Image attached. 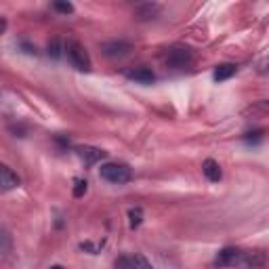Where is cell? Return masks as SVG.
Wrapping results in <instances>:
<instances>
[{"instance_id":"obj_1","label":"cell","mask_w":269,"mask_h":269,"mask_svg":"<svg viewBox=\"0 0 269 269\" xmlns=\"http://www.w3.org/2000/svg\"><path fill=\"white\" fill-rule=\"evenodd\" d=\"M99 175H101L103 181L114 183V185H124V183L131 181V168L126 164H118V162H108L99 168Z\"/></svg>"},{"instance_id":"obj_2","label":"cell","mask_w":269,"mask_h":269,"mask_svg":"<svg viewBox=\"0 0 269 269\" xmlns=\"http://www.w3.org/2000/svg\"><path fill=\"white\" fill-rule=\"evenodd\" d=\"M66 55H67V61L72 63L76 69H80V72H89L90 69V57H89L87 48H84L78 40H67Z\"/></svg>"},{"instance_id":"obj_3","label":"cell","mask_w":269,"mask_h":269,"mask_svg":"<svg viewBox=\"0 0 269 269\" xmlns=\"http://www.w3.org/2000/svg\"><path fill=\"white\" fill-rule=\"evenodd\" d=\"M166 66L168 67H173V69H185L192 66V61H194V53L189 51L187 46H175L168 51L166 55Z\"/></svg>"},{"instance_id":"obj_4","label":"cell","mask_w":269,"mask_h":269,"mask_svg":"<svg viewBox=\"0 0 269 269\" xmlns=\"http://www.w3.org/2000/svg\"><path fill=\"white\" fill-rule=\"evenodd\" d=\"M242 252L240 248H233V246H227V248L219 250L215 265L217 267H240L242 265Z\"/></svg>"},{"instance_id":"obj_5","label":"cell","mask_w":269,"mask_h":269,"mask_svg":"<svg viewBox=\"0 0 269 269\" xmlns=\"http://www.w3.org/2000/svg\"><path fill=\"white\" fill-rule=\"evenodd\" d=\"M131 45L124 40H110V42H103L101 45V51L105 57H124V55L131 53Z\"/></svg>"},{"instance_id":"obj_6","label":"cell","mask_w":269,"mask_h":269,"mask_svg":"<svg viewBox=\"0 0 269 269\" xmlns=\"http://www.w3.org/2000/svg\"><path fill=\"white\" fill-rule=\"evenodd\" d=\"M78 156H80V160H82L87 166H93V164H97L99 160L105 158V152L99 150V147L82 145V147H78Z\"/></svg>"},{"instance_id":"obj_7","label":"cell","mask_w":269,"mask_h":269,"mask_svg":"<svg viewBox=\"0 0 269 269\" xmlns=\"http://www.w3.org/2000/svg\"><path fill=\"white\" fill-rule=\"evenodd\" d=\"M244 118L248 120H259V118H267L269 116V101L261 99V101H254L252 105H248L244 112H242Z\"/></svg>"},{"instance_id":"obj_8","label":"cell","mask_w":269,"mask_h":269,"mask_svg":"<svg viewBox=\"0 0 269 269\" xmlns=\"http://www.w3.org/2000/svg\"><path fill=\"white\" fill-rule=\"evenodd\" d=\"M126 78H131L134 82H141V84H152L156 80V74L150 67H134L126 72Z\"/></svg>"},{"instance_id":"obj_9","label":"cell","mask_w":269,"mask_h":269,"mask_svg":"<svg viewBox=\"0 0 269 269\" xmlns=\"http://www.w3.org/2000/svg\"><path fill=\"white\" fill-rule=\"evenodd\" d=\"M17 185H19V177L13 173L9 166L0 168V187H2V192H11V189H15Z\"/></svg>"},{"instance_id":"obj_10","label":"cell","mask_w":269,"mask_h":269,"mask_svg":"<svg viewBox=\"0 0 269 269\" xmlns=\"http://www.w3.org/2000/svg\"><path fill=\"white\" fill-rule=\"evenodd\" d=\"M120 267L122 269H152L150 261L141 254H131V257H124L120 259Z\"/></svg>"},{"instance_id":"obj_11","label":"cell","mask_w":269,"mask_h":269,"mask_svg":"<svg viewBox=\"0 0 269 269\" xmlns=\"http://www.w3.org/2000/svg\"><path fill=\"white\" fill-rule=\"evenodd\" d=\"M202 173H204V177H206L208 181H212V183L221 181V177H223L221 166H219L215 160H204V164H202Z\"/></svg>"},{"instance_id":"obj_12","label":"cell","mask_w":269,"mask_h":269,"mask_svg":"<svg viewBox=\"0 0 269 269\" xmlns=\"http://www.w3.org/2000/svg\"><path fill=\"white\" fill-rule=\"evenodd\" d=\"M160 11V6L156 4V2H141L134 6V15H137L141 21H145V19H152L156 13Z\"/></svg>"},{"instance_id":"obj_13","label":"cell","mask_w":269,"mask_h":269,"mask_svg":"<svg viewBox=\"0 0 269 269\" xmlns=\"http://www.w3.org/2000/svg\"><path fill=\"white\" fill-rule=\"evenodd\" d=\"M238 72V67L233 66V63H223V66H219L215 69V74H212V78H215L217 82H225V80H229V78Z\"/></svg>"},{"instance_id":"obj_14","label":"cell","mask_w":269,"mask_h":269,"mask_svg":"<svg viewBox=\"0 0 269 269\" xmlns=\"http://www.w3.org/2000/svg\"><path fill=\"white\" fill-rule=\"evenodd\" d=\"M129 219H131V227H133V229L139 227L141 221H143V210H141V208H131Z\"/></svg>"},{"instance_id":"obj_15","label":"cell","mask_w":269,"mask_h":269,"mask_svg":"<svg viewBox=\"0 0 269 269\" xmlns=\"http://www.w3.org/2000/svg\"><path fill=\"white\" fill-rule=\"evenodd\" d=\"M87 189H89V183L84 181V179H78L76 185H74V196L76 198H82L84 194H87Z\"/></svg>"},{"instance_id":"obj_16","label":"cell","mask_w":269,"mask_h":269,"mask_svg":"<svg viewBox=\"0 0 269 269\" xmlns=\"http://www.w3.org/2000/svg\"><path fill=\"white\" fill-rule=\"evenodd\" d=\"M48 55H51V57H55V59H57L59 55H61L59 40H53V42H48Z\"/></svg>"},{"instance_id":"obj_17","label":"cell","mask_w":269,"mask_h":269,"mask_svg":"<svg viewBox=\"0 0 269 269\" xmlns=\"http://www.w3.org/2000/svg\"><path fill=\"white\" fill-rule=\"evenodd\" d=\"M53 6H55V11L66 13V15H67V13H72V11H74V6L69 4V2H59V0H57V2H53Z\"/></svg>"},{"instance_id":"obj_18","label":"cell","mask_w":269,"mask_h":269,"mask_svg":"<svg viewBox=\"0 0 269 269\" xmlns=\"http://www.w3.org/2000/svg\"><path fill=\"white\" fill-rule=\"evenodd\" d=\"M0 240H2V248H0V252L6 254L11 248V240H9V233H6V229H2V233H0Z\"/></svg>"},{"instance_id":"obj_19","label":"cell","mask_w":269,"mask_h":269,"mask_svg":"<svg viewBox=\"0 0 269 269\" xmlns=\"http://www.w3.org/2000/svg\"><path fill=\"white\" fill-rule=\"evenodd\" d=\"M4 30H6V19L2 17L0 19V34H4Z\"/></svg>"},{"instance_id":"obj_20","label":"cell","mask_w":269,"mask_h":269,"mask_svg":"<svg viewBox=\"0 0 269 269\" xmlns=\"http://www.w3.org/2000/svg\"><path fill=\"white\" fill-rule=\"evenodd\" d=\"M51 269H63V267H61V265H53Z\"/></svg>"}]
</instances>
